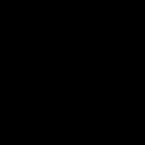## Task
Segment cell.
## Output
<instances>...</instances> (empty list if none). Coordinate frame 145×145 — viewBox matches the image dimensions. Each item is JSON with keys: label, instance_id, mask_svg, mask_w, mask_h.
<instances>
[]
</instances>
